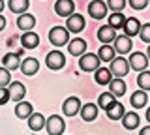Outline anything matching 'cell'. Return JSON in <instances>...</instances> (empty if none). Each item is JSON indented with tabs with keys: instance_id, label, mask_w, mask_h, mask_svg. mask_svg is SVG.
Returning a JSON list of instances; mask_svg holds the SVG:
<instances>
[{
	"instance_id": "cell-1",
	"label": "cell",
	"mask_w": 150,
	"mask_h": 135,
	"mask_svg": "<svg viewBox=\"0 0 150 135\" xmlns=\"http://www.w3.org/2000/svg\"><path fill=\"white\" fill-rule=\"evenodd\" d=\"M49 41L54 47H64L69 43V32L66 26H53L49 30Z\"/></svg>"
},
{
	"instance_id": "cell-2",
	"label": "cell",
	"mask_w": 150,
	"mask_h": 135,
	"mask_svg": "<svg viewBox=\"0 0 150 135\" xmlns=\"http://www.w3.org/2000/svg\"><path fill=\"white\" fill-rule=\"evenodd\" d=\"M45 129L49 135H64L66 131V122L60 115H51L45 120Z\"/></svg>"
},
{
	"instance_id": "cell-3",
	"label": "cell",
	"mask_w": 150,
	"mask_h": 135,
	"mask_svg": "<svg viewBox=\"0 0 150 135\" xmlns=\"http://www.w3.org/2000/svg\"><path fill=\"white\" fill-rule=\"evenodd\" d=\"M100 57L98 54H94V53H84L79 57V68L83 69V71H96L98 68H100Z\"/></svg>"
},
{
	"instance_id": "cell-4",
	"label": "cell",
	"mask_w": 150,
	"mask_h": 135,
	"mask_svg": "<svg viewBox=\"0 0 150 135\" xmlns=\"http://www.w3.org/2000/svg\"><path fill=\"white\" fill-rule=\"evenodd\" d=\"M109 64H111L109 69H111L112 77H126V75H128V71H129V62H128L124 57H122V54H120V57H115Z\"/></svg>"
},
{
	"instance_id": "cell-5",
	"label": "cell",
	"mask_w": 150,
	"mask_h": 135,
	"mask_svg": "<svg viewBox=\"0 0 150 135\" xmlns=\"http://www.w3.org/2000/svg\"><path fill=\"white\" fill-rule=\"evenodd\" d=\"M84 26H86V23L81 13H71L69 17H66V28L69 34H79L84 30Z\"/></svg>"
},
{
	"instance_id": "cell-6",
	"label": "cell",
	"mask_w": 150,
	"mask_h": 135,
	"mask_svg": "<svg viewBox=\"0 0 150 135\" xmlns=\"http://www.w3.org/2000/svg\"><path fill=\"white\" fill-rule=\"evenodd\" d=\"M45 64H47V68L49 69H53V71H58V69H62L64 68V64H66V57H64V53H60V51H51V53H47V57H45Z\"/></svg>"
},
{
	"instance_id": "cell-7",
	"label": "cell",
	"mask_w": 150,
	"mask_h": 135,
	"mask_svg": "<svg viewBox=\"0 0 150 135\" xmlns=\"http://www.w3.org/2000/svg\"><path fill=\"white\" fill-rule=\"evenodd\" d=\"M107 11H109V8H107V4L101 2V0H92V2L88 4V15H90L92 19H96V21L105 19Z\"/></svg>"
},
{
	"instance_id": "cell-8",
	"label": "cell",
	"mask_w": 150,
	"mask_h": 135,
	"mask_svg": "<svg viewBox=\"0 0 150 135\" xmlns=\"http://www.w3.org/2000/svg\"><path fill=\"white\" fill-rule=\"evenodd\" d=\"M81 107H83V103L77 96H69V98H66L64 103H62V113L66 116H75L81 111Z\"/></svg>"
},
{
	"instance_id": "cell-9",
	"label": "cell",
	"mask_w": 150,
	"mask_h": 135,
	"mask_svg": "<svg viewBox=\"0 0 150 135\" xmlns=\"http://www.w3.org/2000/svg\"><path fill=\"white\" fill-rule=\"evenodd\" d=\"M129 69H133V71H144L148 66V58H146V54L144 53H131L129 54Z\"/></svg>"
},
{
	"instance_id": "cell-10",
	"label": "cell",
	"mask_w": 150,
	"mask_h": 135,
	"mask_svg": "<svg viewBox=\"0 0 150 135\" xmlns=\"http://www.w3.org/2000/svg\"><path fill=\"white\" fill-rule=\"evenodd\" d=\"M112 49L116 51V54H126L131 51V38H128L126 34L116 36L115 41H112Z\"/></svg>"
},
{
	"instance_id": "cell-11",
	"label": "cell",
	"mask_w": 150,
	"mask_h": 135,
	"mask_svg": "<svg viewBox=\"0 0 150 135\" xmlns=\"http://www.w3.org/2000/svg\"><path fill=\"white\" fill-rule=\"evenodd\" d=\"M8 92H9V100L11 101H21L23 98L26 96V88L23 83H19V81H11L8 85Z\"/></svg>"
},
{
	"instance_id": "cell-12",
	"label": "cell",
	"mask_w": 150,
	"mask_h": 135,
	"mask_svg": "<svg viewBox=\"0 0 150 135\" xmlns=\"http://www.w3.org/2000/svg\"><path fill=\"white\" fill-rule=\"evenodd\" d=\"M54 11L60 17H69L71 13H75V2L73 0H56Z\"/></svg>"
},
{
	"instance_id": "cell-13",
	"label": "cell",
	"mask_w": 150,
	"mask_h": 135,
	"mask_svg": "<svg viewBox=\"0 0 150 135\" xmlns=\"http://www.w3.org/2000/svg\"><path fill=\"white\" fill-rule=\"evenodd\" d=\"M68 53L73 54V57H81V54L86 53V41H84L83 38H73L69 40L68 43Z\"/></svg>"
},
{
	"instance_id": "cell-14",
	"label": "cell",
	"mask_w": 150,
	"mask_h": 135,
	"mask_svg": "<svg viewBox=\"0 0 150 135\" xmlns=\"http://www.w3.org/2000/svg\"><path fill=\"white\" fill-rule=\"evenodd\" d=\"M124 34L128 38H133V36H139V30H141V21L135 19V17H126V23L122 26Z\"/></svg>"
},
{
	"instance_id": "cell-15",
	"label": "cell",
	"mask_w": 150,
	"mask_h": 135,
	"mask_svg": "<svg viewBox=\"0 0 150 135\" xmlns=\"http://www.w3.org/2000/svg\"><path fill=\"white\" fill-rule=\"evenodd\" d=\"M98 107L96 103H84L81 107V111H79V115H81V118L84 122H94V120L98 118Z\"/></svg>"
},
{
	"instance_id": "cell-16",
	"label": "cell",
	"mask_w": 150,
	"mask_h": 135,
	"mask_svg": "<svg viewBox=\"0 0 150 135\" xmlns=\"http://www.w3.org/2000/svg\"><path fill=\"white\" fill-rule=\"evenodd\" d=\"M2 66L6 69H9V71L21 68V54H19L17 51H15V53H6L4 58H2Z\"/></svg>"
},
{
	"instance_id": "cell-17",
	"label": "cell",
	"mask_w": 150,
	"mask_h": 135,
	"mask_svg": "<svg viewBox=\"0 0 150 135\" xmlns=\"http://www.w3.org/2000/svg\"><path fill=\"white\" fill-rule=\"evenodd\" d=\"M17 26L21 28L23 32H26V30H32L36 26V17L32 15V13H21V15L17 17Z\"/></svg>"
},
{
	"instance_id": "cell-18",
	"label": "cell",
	"mask_w": 150,
	"mask_h": 135,
	"mask_svg": "<svg viewBox=\"0 0 150 135\" xmlns=\"http://www.w3.org/2000/svg\"><path fill=\"white\" fill-rule=\"evenodd\" d=\"M21 45L25 49H36L38 45H40V36L32 30H26L25 34L21 36Z\"/></svg>"
},
{
	"instance_id": "cell-19",
	"label": "cell",
	"mask_w": 150,
	"mask_h": 135,
	"mask_svg": "<svg viewBox=\"0 0 150 135\" xmlns=\"http://www.w3.org/2000/svg\"><path fill=\"white\" fill-rule=\"evenodd\" d=\"M32 113H34V107H32V103H28V101H25V100L17 101V105H15V116H17V118L26 120Z\"/></svg>"
},
{
	"instance_id": "cell-20",
	"label": "cell",
	"mask_w": 150,
	"mask_h": 135,
	"mask_svg": "<svg viewBox=\"0 0 150 135\" xmlns=\"http://www.w3.org/2000/svg\"><path fill=\"white\" fill-rule=\"evenodd\" d=\"M116 38V30L111 28L109 25H103L100 26V30H98V40L101 41V43H112Z\"/></svg>"
},
{
	"instance_id": "cell-21",
	"label": "cell",
	"mask_w": 150,
	"mask_h": 135,
	"mask_svg": "<svg viewBox=\"0 0 150 135\" xmlns=\"http://www.w3.org/2000/svg\"><path fill=\"white\" fill-rule=\"evenodd\" d=\"M38 69H40V62H38V58H25L21 62V71L25 73V75H36L38 73Z\"/></svg>"
},
{
	"instance_id": "cell-22",
	"label": "cell",
	"mask_w": 150,
	"mask_h": 135,
	"mask_svg": "<svg viewBox=\"0 0 150 135\" xmlns=\"http://www.w3.org/2000/svg\"><path fill=\"white\" fill-rule=\"evenodd\" d=\"M124 113H126V109H124V105H122L118 100H116L111 107H107V109H105V115H107V118H109V120H120L122 116H124Z\"/></svg>"
},
{
	"instance_id": "cell-23",
	"label": "cell",
	"mask_w": 150,
	"mask_h": 135,
	"mask_svg": "<svg viewBox=\"0 0 150 135\" xmlns=\"http://www.w3.org/2000/svg\"><path fill=\"white\" fill-rule=\"evenodd\" d=\"M146 101H148L146 92L141 90V88H139L137 92H133V94H131V98H129V103H131V107H133L135 111H137V109H143V107L146 105Z\"/></svg>"
},
{
	"instance_id": "cell-24",
	"label": "cell",
	"mask_w": 150,
	"mask_h": 135,
	"mask_svg": "<svg viewBox=\"0 0 150 135\" xmlns=\"http://www.w3.org/2000/svg\"><path fill=\"white\" fill-rule=\"evenodd\" d=\"M26 120H28V128L32 131H40V129L45 128V116L41 113H32Z\"/></svg>"
},
{
	"instance_id": "cell-25",
	"label": "cell",
	"mask_w": 150,
	"mask_h": 135,
	"mask_svg": "<svg viewBox=\"0 0 150 135\" xmlns=\"http://www.w3.org/2000/svg\"><path fill=\"white\" fill-rule=\"evenodd\" d=\"M94 79H96L98 85H109V83L112 81V73L109 68H98L96 71H94Z\"/></svg>"
},
{
	"instance_id": "cell-26",
	"label": "cell",
	"mask_w": 150,
	"mask_h": 135,
	"mask_svg": "<svg viewBox=\"0 0 150 135\" xmlns=\"http://www.w3.org/2000/svg\"><path fill=\"white\" fill-rule=\"evenodd\" d=\"M139 115L135 113V111H131V113H124V116H122V126H124L126 129H135L139 128Z\"/></svg>"
},
{
	"instance_id": "cell-27",
	"label": "cell",
	"mask_w": 150,
	"mask_h": 135,
	"mask_svg": "<svg viewBox=\"0 0 150 135\" xmlns=\"http://www.w3.org/2000/svg\"><path fill=\"white\" fill-rule=\"evenodd\" d=\"M8 8L13 13L21 15V13H26L28 8H30V2L28 0H8Z\"/></svg>"
},
{
	"instance_id": "cell-28",
	"label": "cell",
	"mask_w": 150,
	"mask_h": 135,
	"mask_svg": "<svg viewBox=\"0 0 150 135\" xmlns=\"http://www.w3.org/2000/svg\"><path fill=\"white\" fill-rule=\"evenodd\" d=\"M109 88H111V94H115L116 98H122L126 94V83L122 81V77H115L112 81L109 83Z\"/></svg>"
},
{
	"instance_id": "cell-29",
	"label": "cell",
	"mask_w": 150,
	"mask_h": 135,
	"mask_svg": "<svg viewBox=\"0 0 150 135\" xmlns=\"http://www.w3.org/2000/svg\"><path fill=\"white\" fill-rule=\"evenodd\" d=\"M109 23L107 25L111 26V28H115V30H120L122 26H124V23H126V15L122 11H112L111 15H109V19H107Z\"/></svg>"
},
{
	"instance_id": "cell-30",
	"label": "cell",
	"mask_w": 150,
	"mask_h": 135,
	"mask_svg": "<svg viewBox=\"0 0 150 135\" xmlns=\"http://www.w3.org/2000/svg\"><path fill=\"white\" fill-rule=\"evenodd\" d=\"M98 57H100L101 62H111V60L116 57V51L112 49L109 43H103L100 47V51H98Z\"/></svg>"
},
{
	"instance_id": "cell-31",
	"label": "cell",
	"mask_w": 150,
	"mask_h": 135,
	"mask_svg": "<svg viewBox=\"0 0 150 135\" xmlns=\"http://www.w3.org/2000/svg\"><path fill=\"white\" fill-rule=\"evenodd\" d=\"M115 101H116V96L115 94H111V92H103V94H100V98H98V103L96 105L100 107V109L105 111L107 107H111Z\"/></svg>"
},
{
	"instance_id": "cell-32",
	"label": "cell",
	"mask_w": 150,
	"mask_h": 135,
	"mask_svg": "<svg viewBox=\"0 0 150 135\" xmlns=\"http://www.w3.org/2000/svg\"><path fill=\"white\" fill-rule=\"evenodd\" d=\"M137 86L141 90H150V71L144 69V71H139V77H137Z\"/></svg>"
},
{
	"instance_id": "cell-33",
	"label": "cell",
	"mask_w": 150,
	"mask_h": 135,
	"mask_svg": "<svg viewBox=\"0 0 150 135\" xmlns=\"http://www.w3.org/2000/svg\"><path fill=\"white\" fill-rule=\"evenodd\" d=\"M9 83H11V75H9V69L6 68H0V88H6Z\"/></svg>"
},
{
	"instance_id": "cell-34",
	"label": "cell",
	"mask_w": 150,
	"mask_h": 135,
	"mask_svg": "<svg viewBox=\"0 0 150 135\" xmlns=\"http://www.w3.org/2000/svg\"><path fill=\"white\" fill-rule=\"evenodd\" d=\"M107 8L111 11H122L126 8V0H107Z\"/></svg>"
},
{
	"instance_id": "cell-35",
	"label": "cell",
	"mask_w": 150,
	"mask_h": 135,
	"mask_svg": "<svg viewBox=\"0 0 150 135\" xmlns=\"http://www.w3.org/2000/svg\"><path fill=\"white\" fill-rule=\"evenodd\" d=\"M139 38L143 40L144 43H150V23H144V25H141Z\"/></svg>"
},
{
	"instance_id": "cell-36",
	"label": "cell",
	"mask_w": 150,
	"mask_h": 135,
	"mask_svg": "<svg viewBox=\"0 0 150 135\" xmlns=\"http://www.w3.org/2000/svg\"><path fill=\"white\" fill-rule=\"evenodd\" d=\"M128 4L133 10H144L148 6V0H128Z\"/></svg>"
},
{
	"instance_id": "cell-37",
	"label": "cell",
	"mask_w": 150,
	"mask_h": 135,
	"mask_svg": "<svg viewBox=\"0 0 150 135\" xmlns=\"http://www.w3.org/2000/svg\"><path fill=\"white\" fill-rule=\"evenodd\" d=\"M9 100V92H8V86L6 88H0V105H6Z\"/></svg>"
},
{
	"instance_id": "cell-38",
	"label": "cell",
	"mask_w": 150,
	"mask_h": 135,
	"mask_svg": "<svg viewBox=\"0 0 150 135\" xmlns=\"http://www.w3.org/2000/svg\"><path fill=\"white\" fill-rule=\"evenodd\" d=\"M6 23H8V21H6V17H4L2 13H0V30H4V28H6Z\"/></svg>"
},
{
	"instance_id": "cell-39",
	"label": "cell",
	"mask_w": 150,
	"mask_h": 135,
	"mask_svg": "<svg viewBox=\"0 0 150 135\" xmlns=\"http://www.w3.org/2000/svg\"><path fill=\"white\" fill-rule=\"evenodd\" d=\"M139 135H150V124L146 126V128H141V131H139Z\"/></svg>"
},
{
	"instance_id": "cell-40",
	"label": "cell",
	"mask_w": 150,
	"mask_h": 135,
	"mask_svg": "<svg viewBox=\"0 0 150 135\" xmlns=\"http://www.w3.org/2000/svg\"><path fill=\"white\" fill-rule=\"evenodd\" d=\"M146 120H148V124H150V107L146 109Z\"/></svg>"
},
{
	"instance_id": "cell-41",
	"label": "cell",
	"mask_w": 150,
	"mask_h": 135,
	"mask_svg": "<svg viewBox=\"0 0 150 135\" xmlns=\"http://www.w3.org/2000/svg\"><path fill=\"white\" fill-rule=\"evenodd\" d=\"M146 58H148V62H150V43H148V51H146Z\"/></svg>"
},
{
	"instance_id": "cell-42",
	"label": "cell",
	"mask_w": 150,
	"mask_h": 135,
	"mask_svg": "<svg viewBox=\"0 0 150 135\" xmlns=\"http://www.w3.org/2000/svg\"><path fill=\"white\" fill-rule=\"evenodd\" d=\"M2 10H4V0H0V13H2Z\"/></svg>"
},
{
	"instance_id": "cell-43",
	"label": "cell",
	"mask_w": 150,
	"mask_h": 135,
	"mask_svg": "<svg viewBox=\"0 0 150 135\" xmlns=\"http://www.w3.org/2000/svg\"><path fill=\"white\" fill-rule=\"evenodd\" d=\"M148 4H150V0H148Z\"/></svg>"
}]
</instances>
